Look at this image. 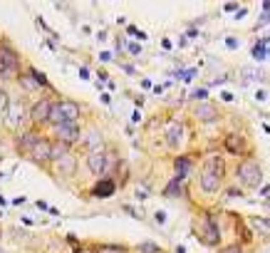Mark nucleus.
Here are the masks:
<instances>
[{"instance_id":"obj_1","label":"nucleus","mask_w":270,"mask_h":253,"mask_svg":"<svg viewBox=\"0 0 270 253\" xmlns=\"http://www.w3.org/2000/svg\"><path fill=\"white\" fill-rule=\"evenodd\" d=\"M238 181H240V186H245V189H258V186L263 184V171H260V166H258L253 159L240 161V164H238Z\"/></svg>"},{"instance_id":"obj_2","label":"nucleus","mask_w":270,"mask_h":253,"mask_svg":"<svg viewBox=\"0 0 270 253\" xmlns=\"http://www.w3.org/2000/svg\"><path fill=\"white\" fill-rule=\"evenodd\" d=\"M193 231H196L198 241H201V243H206V246H216V243L221 241L218 226H216V221H213L208 213H203V216L193 223Z\"/></svg>"},{"instance_id":"obj_3","label":"nucleus","mask_w":270,"mask_h":253,"mask_svg":"<svg viewBox=\"0 0 270 253\" xmlns=\"http://www.w3.org/2000/svg\"><path fill=\"white\" fill-rule=\"evenodd\" d=\"M18 67H20V57L8 45H3L0 48V80H13L18 75Z\"/></svg>"},{"instance_id":"obj_4","label":"nucleus","mask_w":270,"mask_h":253,"mask_svg":"<svg viewBox=\"0 0 270 253\" xmlns=\"http://www.w3.org/2000/svg\"><path fill=\"white\" fill-rule=\"evenodd\" d=\"M55 134H57V142H62V144H67V147L77 144V142H80V137H82V132H80V124H77V122H65V124L55 127Z\"/></svg>"},{"instance_id":"obj_5","label":"nucleus","mask_w":270,"mask_h":253,"mask_svg":"<svg viewBox=\"0 0 270 253\" xmlns=\"http://www.w3.org/2000/svg\"><path fill=\"white\" fill-rule=\"evenodd\" d=\"M30 159H33L35 164H47V161H52V142L45 139V137H40L38 144H35L33 152H30Z\"/></svg>"},{"instance_id":"obj_6","label":"nucleus","mask_w":270,"mask_h":253,"mask_svg":"<svg viewBox=\"0 0 270 253\" xmlns=\"http://www.w3.org/2000/svg\"><path fill=\"white\" fill-rule=\"evenodd\" d=\"M52 100H47V97H43V100H38V104L30 109V119L35 122V124H45V122H50V109H52Z\"/></svg>"},{"instance_id":"obj_7","label":"nucleus","mask_w":270,"mask_h":253,"mask_svg":"<svg viewBox=\"0 0 270 253\" xmlns=\"http://www.w3.org/2000/svg\"><path fill=\"white\" fill-rule=\"evenodd\" d=\"M193 117H196L198 122H216V119H218V109H216L213 104H208V102H198V104L193 107Z\"/></svg>"},{"instance_id":"obj_8","label":"nucleus","mask_w":270,"mask_h":253,"mask_svg":"<svg viewBox=\"0 0 270 253\" xmlns=\"http://www.w3.org/2000/svg\"><path fill=\"white\" fill-rule=\"evenodd\" d=\"M82 144H85L87 154H92V152H104V149H102V147H104V137H102V132H97V129H90V132L85 134Z\"/></svg>"},{"instance_id":"obj_9","label":"nucleus","mask_w":270,"mask_h":253,"mask_svg":"<svg viewBox=\"0 0 270 253\" xmlns=\"http://www.w3.org/2000/svg\"><path fill=\"white\" fill-rule=\"evenodd\" d=\"M57 107H60V112H62V117H65V122H77L80 119V104L77 102H72V100H60L57 102Z\"/></svg>"},{"instance_id":"obj_10","label":"nucleus","mask_w":270,"mask_h":253,"mask_svg":"<svg viewBox=\"0 0 270 253\" xmlns=\"http://www.w3.org/2000/svg\"><path fill=\"white\" fill-rule=\"evenodd\" d=\"M87 169L92 176H104V152L87 154Z\"/></svg>"},{"instance_id":"obj_11","label":"nucleus","mask_w":270,"mask_h":253,"mask_svg":"<svg viewBox=\"0 0 270 253\" xmlns=\"http://www.w3.org/2000/svg\"><path fill=\"white\" fill-rule=\"evenodd\" d=\"M183 142V124L181 122H171L166 129V144L169 147H179Z\"/></svg>"},{"instance_id":"obj_12","label":"nucleus","mask_w":270,"mask_h":253,"mask_svg":"<svg viewBox=\"0 0 270 253\" xmlns=\"http://www.w3.org/2000/svg\"><path fill=\"white\" fill-rule=\"evenodd\" d=\"M57 164V171L62 174V176H75V171H77V156L70 152L67 156H62L60 161H55Z\"/></svg>"},{"instance_id":"obj_13","label":"nucleus","mask_w":270,"mask_h":253,"mask_svg":"<svg viewBox=\"0 0 270 253\" xmlns=\"http://www.w3.org/2000/svg\"><path fill=\"white\" fill-rule=\"evenodd\" d=\"M38 139H40V137H38L35 132H25V134H23V137L18 139V152H20V154H28V156H30V152H33V147L38 144Z\"/></svg>"},{"instance_id":"obj_14","label":"nucleus","mask_w":270,"mask_h":253,"mask_svg":"<svg viewBox=\"0 0 270 253\" xmlns=\"http://www.w3.org/2000/svg\"><path fill=\"white\" fill-rule=\"evenodd\" d=\"M23 119H25V117H23V107H20V104H18V107L13 104V107L8 109V117H5L8 127H10V129H18V127L23 124Z\"/></svg>"},{"instance_id":"obj_15","label":"nucleus","mask_w":270,"mask_h":253,"mask_svg":"<svg viewBox=\"0 0 270 253\" xmlns=\"http://www.w3.org/2000/svg\"><path fill=\"white\" fill-rule=\"evenodd\" d=\"M225 149H228L230 154H240V152H243V137L228 134V137H225Z\"/></svg>"},{"instance_id":"obj_16","label":"nucleus","mask_w":270,"mask_h":253,"mask_svg":"<svg viewBox=\"0 0 270 253\" xmlns=\"http://www.w3.org/2000/svg\"><path fill=\"white\" fill-rule=\"evenodd\" d=\"M117 166H119V156H117V152H104V174H107V176L114 174Z\"/></svg>"},{"instance_id":"obj_17","label":"nucleus","mask_w":270,"mask_h":253,"mask_svg":"<svg viewBox=\"0 0 270 253\" xmlns=\"http://www.w3.org/2000/svg\"><path fill=\"white\" fill-rule=\"evenodd\" d=\"M72 152V147L62 144V142H52V161H60L62 156H67Z\"/></svg>"},{"instance_id":"obj_18","label":"nucleus","mask_w":270,"mask_h":253,"mask_svg":"<svg viewBox=\"0 0 270 253\" xmlns=\"http://www.w3.org/2000/svg\"><path fill=\"white\" fill-rule=\"evenodd\" d=\"M112 191H114V181H112V179L99 181V184L94 186V196H102V199H104V196H109Z\"/></svg>"},{"instance_id":"obj_19","label":"nucleus","mask_w":270,"mask_h":253,"mask_svg":"<svg viewBox=\"0 0 270 253\" xmlns=\"http://www.w3.org/2000/svg\"><path fill=\"white\" fill-rule=\"evenodd\" d=\"M250 226L260 233H270V218H260V216H253L250 218Z\"/></svg>"},{"instance_id":"obj_20","label":"nucleus","mask_w":270,"mask_h":253,"mask_svg":"<svg viewBox=\"0 0 270 253\" xmlns=\"http://www.w3.org/2000/svg\"><path fill=\"white\" fill-rule=\"evenodd\" d=\"M18 80H20V85H23L28 92H35V90H38V80L33 77V72H28V75H18Z\"/></svg>"},{"instance_id":"obj_21","label":"nucleus","mask_w":270,"mask_h":253,"mask_svg":"<svg viewBox=\"0 0 270 253\" xmlns=\"http://www.w3.org/2000/svg\"><path fill=\"white\" fill-rule=\"evenodd\" d=\"M47 124H52V127H60V124H65V117H62V112H60V107H57V102L52 104V109H50V122Z\"/></svg>"},{"instance_id":"obj_22","label":"nucleus","mask_w":270,"mask_h":253,"mask_svg":"<svg viewBox=\"0 0 270 253\" xmlns=\"http://www.w3.org/2000/svg\"><path fill=\"white\" fill-rule=\"evenodd\" d=\"M8 109H10V97H8V92L3 87H0V117L8 114Z\"/></svg>"},{"instance_id":"obj_23","label":"nucleus","mask_w":270,"mask_h":253,"mask_svg":"<svg viewBox=\"0 0 270 253\" xmlns=\"http://www.w3.org/2000/svg\"><path fill=\"white\" fill-rule=\"evenodd\" d=\"M139 251H141V253H161V248H159V246H154V243H141V246H139Z\"/></svg>"},{"instance_id":"obj_24","label":"nucleus","mask_w":270,"mask_h":253,"mask_svg":"<svg viewBox=\"0 0 270 253\" xmlns=\"http://www.w3.org/2000/svg\"><path fill=\"white\" fill-rule=\"evenodd\" d=\"M218 253H240V248H238V246H225V248H221Z\"/></svg>"},{"instance_id":"obj_25","label":"nucleus","mask_w":270,"mask_h":253,"mask_svg":"<svg viewBox=\"0 0 270 253\" xmlns=\"http://www.w3.org/2000/svg\"><path fill=\"white\" fill-rule=\"evenodd\" d=\"M225 194H228V196H230V199H235V196H240V189H228V191H225Z\"/></svg>"},{"instance_id":"obj_26","label":"nucleus","mask_w":270,"mask_h":253,"mask_svg":"<svg viewBox=\"0 0 270 253\" xmlns=\"http://www.w3.org/2000/svg\"><path fill=\"white\" fill-rule=\"evenodd\" d=\"M102 253H124V248H107V251H102Z\"/></svg>"},{"instance_id":"obj_27","label":"nucleus","mask_w":270,"mask_h":253,"mask_svg":"<svg viewBox=\"0 0 270 253\" xmlns=\"http://www.w3.org/2000/svg\"><path fill=\"white\" fill-rule=\"evenodd\" d=\"M0 156H3V147H0Z\"/></svg>"},{"instance_id":"obj_28","label":"nucleus","mask_w":270,"mask_h":253,"mask_svg":"<svg viewBox=\"0 0 270 253\" xmlns=\"http://www.w3.org/2000/svg\"><path fill=\"white\" fill-rule=\"evenodd\" d=\"M0 253H5V251H3V248H0Z\"/></svg>"}]
</instances>
